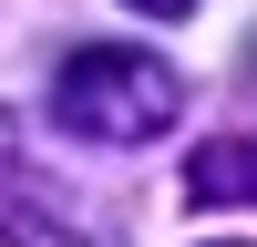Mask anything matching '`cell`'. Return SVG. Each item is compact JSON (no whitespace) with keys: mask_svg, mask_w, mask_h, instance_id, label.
I'll return each instance as SVG.
<instances>
[{"mask_svg":"<svg viewBox=\"0 0 257 247\" xmlns=\"http://www.w3.org/2000/svg\"><path fill=\"white\" fill-rule=\"evenodd\" d=\"M123 11H144V21H185L196 0H123Z\"/></svg>","mask_w":257,"mask_h":247,"instance_id":"4","label":"cell"},{"mask_svg":"<svg viewBox=\"0 0 257 247\" xmlns=\"http://www.w3.org/2000/svg\"><path fill=\"white\" fill-rule=\"evenodd\" d=\"M0 247H123V216L93 185H62L0 113Z\"/></svg>","mask_w":257,"mask_h":247,"instance_id":"2","label":"cell"},{"mask_svg":"<svg viewBox=\"0 0 257 247\" xmlns=\"http://www.w3.org/2000/svg\"><path fill=\"white\" fill-rule=\"evenodd\" d=\"M175 113H185V82H175V62H155L144 41H82L52 72V124L72 144H103V155L175 134Z\"/></svg>","mask_w":257,"mask_h":247,"instance_id":"1","label":"cell"},{"mask_svg":"<svg viewBox=\"0 0 257 247\" xmlns=\"http://www.w3.org/2000/svg\"><path fill=\"white\" fill-rule=\"evenodd\" d=\"M185 196L196 206H257V134L196 144V155H185Z\"/></svg>","mask_w":257,"mask_h":247,"instance_id":"3","label":"cell"}]
</instances>
